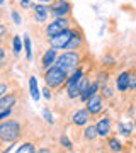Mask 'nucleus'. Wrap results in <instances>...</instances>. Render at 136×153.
<instances>
[{
  "label": "nucleus",
  "instance_id": "obj_12",
  "mask_svg": "<svg viewBox=\"0 0 136 153\" xmlns=\"http://www.w3.org/2000/svg\"><path fill=\"white\" fill-rule=\"evenodd\" d=\"M71 36H73V27L66 29V31H63V33H60V34H54L53 38H49L48 46H53V48H56V49H66Z\"/></svg>",
  "mask_w": 136,
  "mask_h": 153
},
{
  "label": "nucleus",
  "instance_id": "obj_7",
  "mask_svg": "<svg viewBox=\"0 0 136 153\" xmlns=\"http://www.w3.org/2000/svg\"><path fill=\"white\" fill-rule=\"evenodd\" d=\"M94 121V116L88 112L87 107H78L71 112L70 116V124L77 129H82V128H85L88 123H92Z\"/></svg>",
  "mask_w": 136,
  "mask_h": 153
},
{
  "label": "nucleus",
  "instance_id": "obj_2",
  "mask_svg": "<svg viewBox=\"0 0 136 153\" xmlns=\"http://www.w3.org/2000/svg\"><path fill=\"white\" fill-rule=\"evenodd\" d=\"M85 56L87 51H80V49H63V53L58 55V60L54 65L60 66L61 70H65L68 75L82 65H85Z\"/></svg>",
  "mask_w": 136,
  "mask_h": 153
},
{
  "label": "nucleus",
  "instance_id": "obj_27",
  "mask_svg": "<svg viewBox=\"0 0 136 153\" xmlns=\"http://www.w3.org/2000/svg\"><path fill=\"white\" fill-rule=\"evenodd\" d=\"M10 19H12V22H14V26H21L22 24V17H21V14H19V10H16V9L10 10Z\"/></svg>",
  "mask_w": 136,
  "mask_h": 153
},
{
  "label": "nucleus",
  "instance_id": "obj_10",
  "mask_svg": "<svg viewBox=\"0 0 136 153\" xmlns=\"http://www.w3.org/2000/svg\"><path fill=\"white\" fill-rule=\"evenodd\" d=\"M66 49H80V51H87V39L85 34L82 31V27L78 24L73 26V36H71L70 43L66 46Z\"/></svg>",
  "mask_w": 136,
  "mask_h": 153
},
{
  "label": "nucleus",
  "instance_id": "obj_8",
  "mask_svg": "<svg viewBox=\"0 0 136 153\" xmlns=\"http://www.w3.org/2000/svg\"><path fill=\"white\" fill-rule=\"evenodd\" d=\"M106 102H107V100H106V99L100 95V92H99V94H95L94 97H90L87 102H85V107L88 109V112H90L94 117H99V116H102L104 112L107 111Z\"/></svg>",
  "mask_w": 136,
  "mask_h": 153
},
{
  "label": "nucleus",
  "instance_id": "obj_21",
  "mask_svg": "<svg viewBox=\"0 0 136 153\" xmlns=\"http://www.w3.org/2000/svg\"><path fill=\"white\" fill-rule=\"evenodd\" d=\"M29 95H31V99L34 102H39V99L43 97V94H41V90L38 87V78L34 75L29 76Z\"/></svg>",
  "mask_w": 136,
  "mask_h": 153
},
{
  "label": "nucleus",
  "instance_id": "obj_26",
  "mask_svg": "<svg viewBox=\"0 0 136 153\" xmlns=\"http://www.w3.org/2000/svg\"><path fill=\"white\" fill-rule=\"evenodd\" d=\"M129 92L136 95V68L131 70V80H129Z\"/></svg>",
  "mask_w": 136,
  "mask_h": 153
},
{
  "label": "nucleus",
  "instance_id": "obj_19",
  "mask_svg": "<svg viewBox=\"0 0 136 153\" xmlns=\"http://www.w3.org/2000/svg\"><path fill=\"white\" fill-rule=\"evenodd\" d=\"M22 49H24V39L19 36V34H14L10 38V55H12V60H17L21 56Z\"/></svg>",
  "mask_w": 136,
  "mask_h": 153
},
{
  "label": "nucleus",
  "instance_id": "obj_3",
  "mask_svg": "<svg viewBox=\"0 0 136 153\" xmlns=\"http://www.w3.org/2000/svg\"><path fill=\"white\" fill-rule=\"evenodd\" d=\"M66 80H68V73L65 70H61L60 66H49L48 70L43 71V82L44 85H48L56 92H61L65 90V85H66Z\"/></svg>",
  "mask_w": 136,
  "mask_h": 153
},
{
  "label": "nucleus",
  "instance_id": "obj_28",
  "mask_svg": "<svg viewBox=\"0 0 136 153\" xmlns=\"http://www.w3.org/2000/svg\"><path fill=\"white\" fill-rule=\"evenodd\" d=\"M53 88L48 87V85H43V88H41V94H43V97L46 99V100H53Z\"/></svg>",
  "mask_w": 136,
  "mask_h": 153
},
{
  "label": "nucleus",
  "instance_id": "obj_23",
  "mask_svg": "<svg viewBox=\"0 0 136 153\" xmlns=\"http://www.w3.org/2000/svg\"><path fill=\"white\" fill-rule=\"evenodd\" d=\"M39 148L36 146V143L34 141H24L21 146H17V153H34L38 152Z\"/></svg>",
  "mask_w": 136,
  "mask_h": 153
},
{
  "label": "nucleus",
  "instance_id": "obj_13",
  "mask_svg": "<svg viewBox=\"0 0 136 153\" xmlns=\"http://www.w3.org/2000/svg\"><path fill=\"white\" fill-rule=\"evenodd\" d=\"M129 80H131V70H121L114 76V85L117 88L119 95H126L129 92Z\"/></svg>",
  "mask_w": 136,
  "mask_h": 153
},
{
  "label": "nucleus",
  "instance_id": "obj_20",
  "mask_svg": "<svg viewBox=\"0 0 136 153\" xmlns=\"http://www.w3.org/2000/svg\"><path fill=\"white\" fill-rule=\"evenodd\" d=\"M100 87H102V83H100V82L97 80V78H95V80H94V82L90 83V85H88L87 90H85V92H82V95L78 97V100H80L82 104H85V102H87V100H88L90 97H94L95 94L100 92Z\"/></svg>",
  "mask_w": 136,
  "mask_h": 153
},
{
  "label": "nucleus",
  "instance_id": "obj_5",
  "mask_svg": "<svg viewBox=\"0 0 136 153\" xmlns=\"http://www.w3.org/2000/svg\"><path fill=\"white\" fill-rule=\"evenodd\" d=\"M95 126H97L99 138H100V140H106V138H109L112 133H114V126H116L114 117H112V116L106 111L102 116H99V117H97Z\"/></svg>",
  "mask_w": 136,
  "mask_h": 153
},
{
  "label": "nucleus",
  "instance_id": "obj_29",
  "mask_svg": "<svg viewBox=\"0 0 136 153\" xmlns=\"http://www.w3.org/2000/svg\"><path fill=\"white\" fill-rule=\"evenodd\" d=\"M17 4H19L22 10H31L34 5V0H17Z\"/></svg>",
  "mask_w": 136,
  "mask_h": 153
},
{
  "label": "nucleus",
  "instance_id": "obj_30",
  "mask_svg": "<svg viewBox=\"0 0 136 153\" xmlns=\"http://www.w3.org/2000/svg\"><path fill=\"white\" fill-rule=\"evenodd\" d=\"M5 94H9V83H7V78L4 76L2 82H0V97L5 95Z\"/></svg>",
  "mask_w": 136,
  "mask_h": 153
},
{
  "label": "nucleus",
  "instance_id": "obj_33",
  "mask_svg": "<svg viewBox=\"0 0 136 153\" xmlns=\"http://www.w3.org/2000/svg\"><path fill=\"white\" fill-rule=\"evenodd\" d=\"M133 121H135V138H136V116L133 117Z\"/></svg>",
  "mask_w": 136,
  "mask_h": 153
},
{
  "label": "nucleus",
  "instance_id": "obj_1",
  "mask_svg": "<svg viewBox=\"0 0 136 153\" xmlns=\"http://www.w3.org/2000/svg\"><path fill=\"white\" fill-rule=\"evenodd\" d=\"M24 136V126L19 119L9 117L0 121V145L5 146L12 141H21Z\"/></svg>",
  "mask_w": 136,
  "mask_h": 153
},
{
  "label": "nucleus",
  "instance_id": "obj_6",
  "mask_svg": "<svg viewBox=\"0 0 136 153\" xmlns=\"http://www.w3.org/2000/svg\"><path fill=\"white\" fill-rule=\"evenodd\" d=\"M31 19L34 21V24L44 26L48 21H51V5H48V4H36L34 2L33 9H31Z\"/></svg>",
  "mask_w": 136,
  "mask_h": 153
},
{
  "label": "nucleus",
  "instance_id": "obj_11",
  "mask_svg": "<svg viewBox=\"0 0 136 153\" xmlns=\"http://www.w3.org/2000/svg\"><path fill=\"white\" fill-rule=\"evenodd\" d=\"M60 49L53 48V46H48V48L44 49L43 53H41V60H39V70L44 71L48 70L49 66H53L54 63H56V60H58V53Z\"/></svg>",
  "mask_w": 136,
  "mask_h": 153
},
{
  "label": "nucleus",
  "instance_id": "obj_16",
  "mask_svg": "<svg viewBox=\"0 0 136 153\" xmlns=\"http://www.w3.org/2000/svg\"><path fill=\"white\" fill-rule=\"evenodd\" d=\"M80 140L83 143H87V145H90V143H95L97 140H100L99 138V133H97V126H95V123H88L85 128H82V134H80Z\"/></svg>",
  "mask_w": 136,
  "mask_h": 153
},
{
  "label": "nucleus",
  "instance_id": "obj_15",
  "mask_svg": "<svg viewBox=\"0 0 136 153\" xmlns=\"http://www.w3.org/2000/svg\"><path fill=\"white\" fill-rule=\"evenodd\" d=\"M116 133L124 140H133L135 138V121H117L116 123Z\"/></svg>",
  "mask_w": 136,
  "mask_h": 153
},
{
  "label": "nucleus",
  "instance_id": "obj_14",
  "mask_svg": "<svg viewBox=\"0 0 136 153\" xmlns=\"http://www.w3.org/2000/svg\"><path fill=\"white\" fill-rule=\"evenodd\" d=\"M124 140V138H123ZM121 140V136L117 133H112L109 138H106L104 141H106V150L107 152H112V153H121V152H126L128 148H126V143Z\"/></svg>",
  "mask_w": 136,
  "mask_h": 153
},
{
  "label": "nucleus",
  "instance_id": "obj_34",
  "mask_svg": "<svg viewBox=\"0 0 136 153\" xmlns=\"http://www.w3.org/2000/svg\"><path fill=\"white\" fill-rule=\"evenodd\" d=\"M135 152H136V148H135Z\"/></svg>",
  "mask_w": 136,
  "mask_h": 153
},
{
  "label": "nucleus",
  "instance_id": "obj_18",
  "mask_svg": "<svg viewBox=\"0 0 136 153\" xmlns=\"http://www.w3.org/2000/svg\"><path fill=\"white\" fill-rule=\"evenodd\" d=\"M117 94L119 92H117V88H116V85H114V80H109V82L102 83V87H100V95H102L107 102H112Z\"/></svg>",
  "mask_w": 136,
  "mask_h": 153
},
{
  "label": "nucleus",
  "instance_id": "obj_9",
  "mask_svg": "<svg viewBox=\"0 0 136 153\" xmlns=\"http://www.w3.org/2000/svg\"><path fill=\"white\" fill-rule=\"evenodd\" d=\"M73 4L70 0H54L51 4V19L54 17H71Z\"/></svg>",
  "mask_w": 136,
  "mask_h": 153
},
{
  "label": "nucleus",
  "instance_id": "obj_17",
  "mask_svg": "<svg viewBox=\"0 0 136 153\" xmlns=\"http://www.w3.org/2000/svg\"><path fill=\"white\" fill-rule=\"evenodd\" d=\"M19 104V92H9L5 95L0 97V111H7V109H16Z\"/></svg>",
  "mask_w": 136,
  "mask_h": 153
},
{
  "label": "nucleus",
  "instance_id": "obj_32",
  "mask_svg": "<svg viewBox=\"0 0 136 153\" xmlns=\"http://www.w3.org/2000/svg\"><path fill=\"white\" fill-rule=\"evenodd\" d=\"M34 2H36V4H48V5H51L54 0H34Z\"/></svg>",
  "mask_w": 136,
  "mask_h": 153
},
{
  "label": "nucleus",
  "instance_id": "obj_24",
  "mask_svg": "<svg viewBox=\"0 0 136 153\" xmlns=\"http://www.w3.org/2000/svg\"><path fill=\"white\" fill-rule=\"evenodd\" d=\"M58 143H60V146L63 148V150H66V152H73V148H75V145H73V141H71L70 138H68V134H61L60 140H58Z\"/></svg>",
  "mask_w": 136,
  "mask_h": 153
},
{
  "label": "nucleus",
  "instance_id": "obj_22",
  "mask_svg": "<svg viewBox=\"0 0 136 153\" xmlns=\"http://www.w3.org/2000/svg\"><path fill=\"white\" fill-rule=\"evenodd\" d=\"M24 39V55H26V61L27 63H31L33 61V43H31V34L26 33L22 36Z\"/></svg>",
  "mask_w": 136,
  "mask_h": 153
},
{
  "label": "nucleus",
  "instance_id": "obj_31",
  "mask_svg": "<svg viewBox=\"0 0 136 153\" xmlns=\"http://www.w3.org/2000/svg\"><path fill=\"white\" fill-rule=\"evenodd\" d=\"M16 146H19V141L9 143V146H4V148H2V152H4V153H10V152H14V150L17 152V148H16Z\"/></svg>",
  "mask_w": 136,
  "mask_h": 153
},
{
  "label": "nucleus",
  "instance_id": "obj_25",
  "mask_svg": "<svg viewBox=\"0 0 136 153\" xmlns=\"http://www.w3.org/2000/svg\"><path fill=\"white\" fill-rule=\"evenodd\" d=\"M41 117L44 119V123H46V124L54 126V116H53V112H51V109H49V107H43V109H41Z\"/></svg>",
  "mask_w": 136,
  "mask_h": 153
},
{
  "label": "nucleus",
  "instance_id": "obj_4",
  "mask_svg": "<svg viewBox=\"0 0 136 153\" xmlns=\"http://www.w3.org/2000/svg\"><path fill=\"white\" fill-rule=\"evenodd\" d=\"M75 24L77 22H75L73 17H54V19L48 21L43 26V36H44V39L48 41L49 38H53L54 34L63 33V31H66V29L73 27Z\"/></svg>",
  "mask_w": 136,
  "mask_h": 153
}]
</instances>
